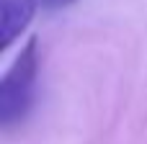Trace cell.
Segmentation results:
<instances>
[{
    "label": "cell",
    "instance_id": "cell-2",
    "mask_svg": "<svg viewBox=\"0 0 147 144\" xmlns=\"http://www.w3.org/2000/svg\"><path fill=\"white\" fill-rule=\"evenodd\" d=\"M39 0H0V41L8 49L34 21Z\"/></svg>",
    "mask_w": 147,
    "mask_h": 144
},
{
    "label": "cell",
    "instance_id": "cell-3",
    "mask_svg": "<svg viewBox=\"0 0 147 144\" xmlns=\"http://www.w3.org/2000/svg\"><path fill=\"white\" fill-rule=\"evenodd\" d=\"M75 0H39V5L41 8H47V10H59V8H67V5H72Z\"/></svg>",
    "mask_w": 147,
    "mask_h": 144
},
{
    "label": "cell",
    "instance_id": "cell-1",
    "mask_svg": "<svg viewBox=\"0 0 147 144\" xmlns=\"http://www.w3.org/2000/svg\"><path fill=\"white\" fill-rule=\"evenodd\" d=\"M39 77V44L28 39L0 80V124L8 129L26 119Z\"/></svg>",
    "mask_w": 147,
    "mask_h": 144
}]
</instances>
